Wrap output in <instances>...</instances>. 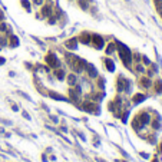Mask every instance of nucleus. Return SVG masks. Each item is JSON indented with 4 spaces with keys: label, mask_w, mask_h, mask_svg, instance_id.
I'll list each match as a JSON object with an SVG mask.
<instances>
[{
    "label": "nucleus",
    "mask_w": 162,
    "mask_h": 162,
    "mask_svg": "<svg viewBox=\"0 0 162 162\" xmlns=\"http://www.w3.org/2000/svg\"><path fill=\"white\" fill-rule=\"evenodd\" d=\"M116 46H118V49H119V56H121V59H122V62H123V65L125 66H129L131 65V62H132V55H131V50L125 46V45H122V43H116Z\"/></svg>",
    "instance_id": "1"
},
{
    "label": "nucleus",
    "mask_w": 162,
    "mask_h": 162,
    "mask_svg": "<svg viewBox=\"0 0 162 162\" xmlns=\"http://www.w3.org/2000/svg\"><path fill=\"white\" fill-rule=\"evenodd\" d=\"M67 60H69V63H70V66L73 67L75 72H82L86 67V62L82 60L78 56H67Z\"/></svg>",
    "instance_id": "2"
},
{
    "label": "nucleus",
    "mask_w": 162,
    "mask_h": 162,
    "mask_svg": "<svg viewBox=\"0 0 162 162\" xmlns=\"http://www.w3.org/2000/svg\"><path fill=\"white\" fill-rule=\"evenodd\" d=\"M45 59H46V63H47L49 66H52V67H57V66H59V60H57L56 55H53V53H47Z\"/></svg>",
    "instance_id": "3"
},
{
    "label": "nucleus",
    "mask_w": 162,
    "mask_h": 162,
    "mask_svg": "<svg viewBox=\"0 0 162 162\" xmlns=\"http://www.w3.org/2000/svg\"><path fill=\"white\" fill-rule=\"evenodd\" d=\"M90 40H92V43H93V46H95L96 49H102V47H103V39H102L99 34H93V36L90 37Z\"/></svg>",
    "instance_id": "4"
},
{
    "label": "nucleus",
    "mask_w": 162,
    "mask_h": 162,
    "mask_svg": "<svg viewBox=\"0 0 162 162\" xmlns=\"http://www.w3.org/2000/svg\"><path fill=\"white\" fill-rule=\"evenodd\" d=\"M118 90H119V92H122V90H129V82H128L126 79H123L122 76H121L119 80H118Z\"/></svg>",
    "instance_id": "5"
},
{
    "label": "nucleus",
    "mask_w": 162,
    "mask_h": 162,
    "mask_svg": "<svg viewBox=\"0 0 162 162\" xmlns=\"http://www.w3.org/2000/svg\"><path fill=\"white\" fill-rule=\"evenodd\" d=\"M136 119H138V122H139L141 125H146V123H149V119H151V118H149L148 113H142V115H139Z\"/></svg>",
    "instance_id": "6"
},
{
    "label": "nucleus",
    "mask_w": 162,
    "mask_h": 162,
    "mask_svg": "<svg viewBox=\"0 0 162 162\" xmlns=\"http://www.w3.org/2000/svg\"><path fill=\"white\" fill-rule=\"evenodd\" d=\"M86 69H88V73H89L90 78H96L98 76V72H96V69H95L93 65H88L86 63Z\"/></svg>",
    "instance_id": "7"
},
{
    "label": "nucleus",
    "mask_w": 162,
    "mask_h": 162,
    "mask_svg": "<svg viewBox=\"0 0 162 162\" xmlns=\"http://www.w3.org/2000/svg\"><path fill=\"white\" fill-rule=\"evenodd\" d=\"M66 47L75 50V49L78 47V40H76V39H70V40H67V42H66Z\"/></svg>",
    "instance_id": "8"
},
{
    "label": "nucleus",
    "mask_w": 162,
    "mask_h": 162,
    "mask_svg": "<svg viewBox=\"0 0 162 162\" xmlns=\"http://www.w3.org/2000/svg\"><path fill=\"white\" fill-rule=\"evenodd\" d=\"M145 95H142V93H138V95H135L134 96V103H141V102H144L145 101Z\"/></svg>",
    "instance_id": "9"
},
{
    "label": "nucleus",
    "mask_w": 162,
    "mask_h": 162,
    "mask_svg": "<svg viewBox=\"0 0 162 162\" xmlns=\"http://www.w3.org/2000/svg\"><path fill=\"white\" fill-rule=\"evenodd\" d=\"M105 65H106V67H108L109 72H113L115 70V65H113V62L111 59H105Z\"/></svg>",
    "instance_id": "10"
},
{
    "label": "nucleus",
    "mask_w": 162,
    "mask_h": 162,
    "mask_svg": "<svg viewBox=\"0 0 162 162\" xmlns=\"http://www.w3.org/2000/svg\"><path fill=\"white\" fill-rule=\"evenodd\" d=\"M83 109L88 111V112H92V113H93V111H95V105L90 103V102H86V103L83 105Z\"/></svg>",
    "instance_id": "11"
},
{
    "label": "nucleus",
    "mask_w": 162,
    "mask_h": 162,
    "mask_svg": "<svg viewBox=\"0 0 162 162\" xmlns=\"http://www.w3.org/2000/svg\"><path fill=\"white\" fill-rule=\"evenodd\" d=\"M49 96L53 98V99H56V101H66V98H63L62 95H57V93H55V92H50Z\"/></svg>",
    "instance_id": "12"
},
{
    "label": "nucleus",
    "mask_w": 162,
    "mask_h": 162,
    "mask_svg": "<svg viewBox=\"0 0 162 162\" xmlns=\"http://www.w3.org/2000/svg\"><path fill=\"white\" fill-rule=\"evenodd\" d=\"M42 11H43V16H50L52 14V7L50 6H45Z\"/></svg>",
    "instance_id": "13"
},
{
    "label": "nucleus",
    "mask_w": 162,
    "mask_h": 162,
    "mask_svg": "<svg viewBox=\"0 0 162 162\" xmlns=\"http://www.w3.org/2000/svg\"><path fill=\"white\" fill-rule=\"evenodd\" d=\"M80 40H82L83 43H86V45H88V43L90 42V36H89L88 33H83V34L80 36Z\"/></svg>",
    "instance_id": "14"
},
{
    "label": "nucleus",
    "mask_w": 162,
    "mask_h": 162,
    "mask_svg": "<svg viewBox=\"0 0 162 162\" xmlns=\"http://www.w3.org/2000/svg\"><path fill=\"white\" fill-rule=\"evenodd\" d=\"M67 82H69V85H76V76L75 75H69L67 76Z\"/></svg>",
    "instance_id": "15"
},
{
    "label": "nucleus",
    "mask_w": 162,
    "mask_h": 162,
    "mask_svg": "<svg viewBox=\"0 0 162 162\" xmlns=\"http://www.w3.org/2000/svg\"><path fill=\"white\" fill-rule=\"evenodd\" d=\"M115 49H116V45H115V43H109V46H108V49H106V53L111 55Z\"/></svg>",
    "instance_id": "16"
},
{
    "label": "nucleus",
    "mask_w": 162,
    "mask_h": 162,
    "mask_svg": "<svg viewBox=\"0 0 162 162\" xmlns=\"http://www.w3.org/2000/svg\"><path fill=\"white\" fill-rule=\"evenodd\" d=\"M141 85L145 86V88H149V86H151V80H149L148 78H144V79L141 80Z\"/></svg>",
    "instance_id": "17"
},
{
    "label": "nucleus",
    "mask_w": 162,
    "mask_h": 162,
    "mask_svg": "<svg viewBox=\"0 0 162 162\" xmlns=\"http://www.w3.org/2000/svg\"><path fill=\"white\" fill-rule=\"evenodd\" d=\"M155 88H156V92H158V93H162V82H161V80H158V82H156Z\"/></svg>",
    "instance_id": "18"
},
{
    "label": "nucleus",
    "mask_w": 162,
    "mask_h": 162,
    "mask_svg": "<svg viewBox=\"0 0 162 162\" xmlns=\"http://www.w3.org/2000/svg\"><path fill=\"white\" fill-rule=\"evenodd\" d=\"M10 42H11V46H14V47H16V46L19 45V39H17L16 36H13V37L10 39Z\"/></svg>",
    "instance_id": "19"
},
{
    "label": "nucleus",
    "mask_w": 162,
    "mask_h": 162,
    "mask_svg": "<svg viewBox=\"0 0 162 162\" xmlns=\"http://www.w3.org/2000/svg\"><path fill=\"white\" fill-rule=\"evenodd\" d=\"M22 6H23V7H26V10H30V4H29V1H27V0H22Z\"/></svg>",
    "instance_id": "20"
},
{
    "label": "nucleus",
    "mask_w": 162,
    "mask_h": 162,
    "mask_svg": "<svg viewBox=\"0 0 162 162\" xmlns=\"http://www.w3.org/2000/svg\"><path fill=\"white\" fill-rule=\"evenodd\" d=\"M56 76H57L59 79H63V76H65V72H63V70H57V72H56Z\"/></svg>",
    "instance_id": "21"
},
{
    "label": "nucleus",
    "mask_w": 162,
    "mask_h": 162,
    "mask_svg": "<svg viewBox=\"0 0 162 162\" xmlns=\"http://www.w3.org/2000/svg\"><path fill=\"white\" fill-rule=\"evenodd\" d=\"M79 6L83 7V9H88V3H86L85 0H79Z\"/></svg>",
    "instance_id": "22"
},
{
    "label": "nucleus",
    "mask_w": 162,
    "mask_h": 162,
    "mask_svg": "<svg viewBox=\"0 0 162 162\" xmlns=\"http://www.w3.org/2000/svg\"><path fill=\"white\" fill-rule=\"evenodd\" d=\"M0 30H6V24L1 23V24H0Z\"/></svg>",
    "instance_id": "23"
},
{
    "label": "nucleus",
    "mask_w": 162,
    "mask_h": 162,
    "mask_svg": "<svg viewBox=\"0 0 162 162\" xmlns=\"http://www.w3.org/2000/svg\"><path fill=\"white\" fill-rule=\"evenodd\" d=\"M23 116H24V118H26V119H30V116H29V115H27V113H26V112H23Z\"/></svg>",
    "instance_id": "24"
},
{
    "label": "nucleus",
    "mask_w": 162,
    "mask_h": 162,
    "mask_svg": "<svg viewBox=\"0 0 162 162\" xmlns=\"http://www.w3.org/2000/svg\"><path fill=\"white\" fill-rule=\"evenodd\" d=\"M34 3H36V4H42V3H43V0H34Z\"/></svg>",
    "instance_id": "25"
},
{
    "label": "nucleus",
    "mask_w": 162,
    "mask_h": 162,
    "mask_svg": "<svg viewBox=\"0 0 162 162\" xmlns=\"http://www.w3.org/2000/svg\"><path fill=\"white\" fill-rule=\"evenodd\" d=\"M136 69H138V70H139V72H144V67H142V66H138V67H136Z\"/></svg>",
    "instance_id": "26"
},
{
    "label": "nucleus",
    "mask_w": 162,
    "mask_h": 162,
    "mask_svg": "<svg viewBox=\"0 0 162 162\" xmlns=\"http://www.w3.org/2000/svg\"><path fill=\"white\" fill-rule=\"evenodd\" d=\"M3 63H4V59H3V57H0V65H3Z\"/></svg>",
    "instance_id": "27"
},
{
    "label": "nucleus",
    "mask_w": 162,
    "mask_h": 162,
    "mask_svg": "<svg viewBox=\"0 0 162 162\" xmlns=\"http://www.w3.org/2000/svg\"><path fill=\"white\" fill-rule=\"evenodd\" d=\"M161 152H162V145H161Z\"/></svg>",
    "instance_id": "28"
},
{
    "label": "nucleus",
    "mask_w": 162,
    "mask_h": 162,
    "mask_svg": "<svg viewBox=\"0 0 162 162\" xmlns=\"http://www.w3.org/2000/svg\"><path fill=\"white\" fill-rule=\"evenodd\" d=\"M154 162H158V161H156V159H155V161H154Z\"/></svg>",
    "instance_id": "29"
},
{
    "label": "nucleus",
    "mask_w": 162,
    "mask_h": 162,
    "mask_svg": "<svg viewBox=\"0 0 162 162\" xmlns=\"http://www.w3.org/2000/svg\"><path fill=\"white\" fill-rule=\"evenodd\" d=\"M161 14H162V13H161Z\"/></svg>",
    "instance_id": "30"
}]
</instances>
